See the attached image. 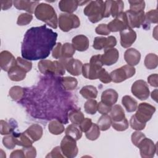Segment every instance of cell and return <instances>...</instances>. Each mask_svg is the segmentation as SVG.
Here are the masks:
<instances>
[{
    "label": "cell",
    "instance_id": "1",
    "mask_svg": "<svg viewBox=\"0 0 158 158\" xmlns=\"http://www.w3.org/2000/svg\"><path fill=\"white\" fill-rule=\"evenodd\" d=\"M57 38V33L46 25L29 28L22 43V57L30 61L46 59L55 46Z\"/></svg>",
    "mask_w": 158,
    "mask_h": 158
},
{
    "label": "cell",
    "instance_id": "2",
    "mask_svg": "<svg viewBox=\"0 0 158 158\" xmlns=\"http://www.w3.org/2000/svg\"><path fill=\"white\" fill-rule=\"evenodd\" d=\"M36 17L52 28H57L58 19L56 12L52 6L46 3H40L35 9Z\"/></svg>",
    "mask_w": 158,
    "mask_h": 158
},
{
    "label": "cell",
    "instance_id": "3",
    "mask_svg": "<svg viewBox=\"0 0 158 158\" xmlns=\"http://www.w3.org/2000/svg\"><path fill=\"white\" fill-rule=\"evenodd\" d=\"M104 1H91L85 7L83 13L91 22L97 23L104 18Z\"/></svg>",
    "mask_w": 158,
    "mask_h": 158
},
{
    "label": "cell",
    "instance_id": "4",
    "mask_svg": "<svg viewBox=\"0 0 158 158\" xmlns=\"http://www.w3.org/2000/svg\"><path fill=\"white\" fill-rule=\"evenodd\" d=\"M101 61V55L98 54L93 56L89 60V63H86L83 65L82 74L83 76L89 80L98 79V74L102 67Z\"/></svg>",
    "mask_w": 158,
    "mask_h": 158
},
{
    "label": "cell",
    "instance_id": "5",
    "mask_svg": "<svg viewBox=\"0 0 158 158\" xmlns=\"http://www.w3.org/2000/svg\"><path fill=\"white\" fill-rule=\"evenodd\" d=\"M38 67L40 72L43 74L63 75L65 72V69L64 65L59 60L52 61L43 59L38 62Z\"/></svg>",
    "mask_w": 158,
    "mask_h": 158
},
{
    "label": "cell",
    "instance_id": "6",
    "mask_svg": "<svg viewBox=\"0 0 158 158\" xmlns=\"http://www.w3.org/2000/svg\"><path fill=\"white\" fill-rule=\"evenodd\" d=\"M58 25L62 31L67 32L73 28L79 27L80 20L79 17L75 14L62 13L59 15Z\"/></svg>",
    "mask_w": 158,
    "mask_h": 158
},
{
    "label": "cell",
    "instance_id": "7",
    "mask_svg": "<svg viewBox=\"0 0 158 158\" xmlns=\"http://www.w3.org/2000/svg\"><path fill=\"white\" fill-rule=\"evenodd\" d=\"M135 73L136 70L134 67L129 65H125L112 71L110 75L113 82L118 83L131 78L135 74Z\"/></svg>",
    "mask_w": 158,
    "mask_h": 158
},
{
    "label": "cell",
    "instance_id": "8",
    "mask_svg": "<svg viewBox=\"0 0 158 158\" xmlns=\"http://www.w3.org/2000/svg\"><path fill=\"white\" fill-rule=\"evenodd\" d=\"M60 148L64 156L68 158L76 157L78 152L76 140L66 135L60 142Z\"/></svg>",
    "mask_w": 158,
    "mask_h": 158
},
{
    "label": "cell",
    "instance_id": "9",
    "mask_svg": "<svg viewBox=\"0 0 158 158\" xmlns=\"http://www.w3.org/2000/svg\"><path fill=\"white\" fill-rule=\"evenodd\" d=\"M135 117L142 123H146L151 120L156 112V107L147 102H141L137 107Z\"/></svg>",
    "mask_w": 158,
    "mask_h": 158
},
{
    "label": "cell",
    "instance_id": "10",
    "mask_svg": "<svg viewBox=\"0 0 158 158\" xmlns=\"http://www.w3.org/2000/svg\"><path fill=\"white\" fill-rule=\"evenodd\" d=\"M131 91L136 98L141 101L147 99L150 94L149 88L148 84L143 80L135 81L131 86Z\"/></svg>",
    "mask_w": 158,
    "mask_h": 158
},
{
    "label": "cell",
    "instance_id": "11",
    "mask_svg": "<svg viewBox=\"0 0 158 158\" xmlns=\"http://www.w3.org/2000/svg\"><path fill=\"white\" fill-rule=\"evenodd\" d=\"M139 149V152L143 158H152L157 152V144L149 138L145 137L137 146Z\"/></svg>",
    "mask_w": 158,
    "mask_h": 158
},
{
    "label": "cell",
    "instance_id": "12",
    "mask_svg": "<svg viewBox=\"0 0 158 158\" xmlns=\"http://www.w3.org/2000/svg\"><path fill=\"white\" fill-rule=\"evenodd\" d=\"M59 61L64 65L65 70L71 75L74 76H78L82 72L83 64L77 59L73 58H60Z\"/></svg>",
    "mask_w": 158,
    "mask_h": 158
},
{
    "label": "cell",
    "instance_id": "13",
    "mask_svg": "<svg viewBox=\"0 0 158 158\" xmlns=\"http://www.w3.org/2000/svg\"><path fill=\"white\" fill-rule=\"evenodd\" d=\"M128 27L129 28H139L143 25L145 19V14L144 10L135 12L130 10L125 12Z\"/></svg>",
    "mask_w": 158,
    "mask_h": 158
},
{
    "label": "cell",
    "instance_id": "14",
    "mask_svg": "<svg viewBox=\"0 0 158 158\" xmlns=\"http://www.w3.org/2000/svg\"><path fill=\"white\" fill-rule=\"evenodd\" d=\"M117 44V40L114 36H109L107 38L97 36L94 38L93 47L94 49L101 50L102 49L113 48Z\"/></svg>",
    "mask_w": 158,
    "mask_h": 158
},
{
    "label": "cell",
    "instance_id": "15",
    "mask_svg": "<svg viewBox=\"0 0 158 158\" xmlns=\"http://www.w3.org/2000/svg\"><path fill=\"white\" fill-rule=\"evenodd\" d=\"M120 44L124 48L130 47L136 40V33L131 28H127L120 32Z\"/></svg>",
    "mask_w": 158,
    "mask_h": 158
},
{
    "label": "cell",
    "instance_id": "16",
    "mask_svg": "<svg viewBox=\"0 0 158 158\" xmlns=\"http://www.w3.org/2000/svg\"><path fill=\"white\" fill-rule=\"evenodd\" d=\"M107 27L110 32H120L124 29L128 28V27L125 12H123L119 15L116 17L115 19L110 22L107 24Z\"/></svg>",
    "mask_w": 158,
    "mask_h": 158
},
{
    "label": "cell",
    "instance_id": "17",
    "mask_svg": "<svg viewBox=\"0 0 158 158\" xmlns=\"http://www.w3.org/2000/svg\"><path fill=\"white\" fill-rule=\"evenodd\" d=\"M16 64V59L11 52L2 51L0 53V67L5 72H8Z\"/></svg>",
    "mask_w": 158,
    "mask_h": 158
},
{
    "label": "cell",
    "instance_id": "18",
    "mask_svg": "<svg viewBox=\"0 0 158 158\" xmlns=\"http://www.w3.org/2000/svg\"><path fill=\"white\" fill-rule=\"evenodd\" d=\"M119 57V52L116 48L104 49V53L101 55V61L103 65H112L116 63Z\"/></svg>",
    "mask_w": 158,
    "mask_h": 158
},
{
    "label": "cell",
    "instance_id": "19",
    "mask_svg": "<svg viewBox=\"0 0 158 158\" xmlns=\"http://www.w3.org/2000/svg\"><path fill=\"white\" fill-rule=\"evenodd\" d=\"M8 77L12 81H19L23 80L26 77L27 70L19 64L17 61L16 64L10 68V69L7 72Z\"/></svg>",
    "mask_w": 158,
    "mask_h": 158
},
{
    "label": "cell",
    "instance_id": "20",
    "mask_svg": "<svg viewBox=\"0 0 158 158\" xmlns=\"http://www.w3.org/2000/svg\"><path fill=\"white\" fill-rule=\"evenodd\" d=\"M13 4L17 9L26 10L31 14L35 12V9L40 2L38 1H31L26 0H17L14 1Z\"/></svg>",
    "mask_w": 158,
    "mask_h": 158
},
{
    "label": "cell",
    "instance_id": "21",
    "mask_svg": "<svg viewBox=\"0 0 158 158\" xmlns=\"http://www.w3.org/2000/svg\"><path fill=\"white\" fill-rule=\"evenodd\" d=\"M124 59L128 65L134 67L139 64L141 59V54L139 51L135 48H129L124 53Z\"/></svg>",
    "mask_w": 158,
    "mask_h": 158
},
{
    "label": "cell",
    "instance_id": "22",
    "mask_svg": "<svg viewBox=\"0 0 158 158\" xmlns=\"http://www.w3.org/2000/svg\"><path fill=\"white\" fill-rule=\"evenodd\" d=\"M72 43L75 49L78 51H85L89 47V40L83 35L74 36L72 40Z\"/></svg>",
    "mask_w": 158,
    "mask_h": 158
},
{
    "label": "cell",
    "instance_id": "23",
    "mask_svg": "<svg viewBox=\"0 0 158 158\" xmlns=\"http://www.w3.org/2000/svg\"><path fill=\"white\" fill-rule=\"evenodd\" d=\"M118 94L114 89L109 88L104 90L101 94V101L112 106L117 101Z\"/></svg>",
    "mask_w": 158,
    "mask_h": 158
},
{
    "label": "cell",
    "instance_id": "24",
    "mask_svg": "<svg viewBox=\"0 0 158 158\" xmlns=\"http://www.w3.org/2000/svg\"><path fill=\"white\" fill-rule=\"evenodd\" d=\"M28 136L33 141H36L41 139L43 136V128L38 124H32L25 131Z\"/></svg>",
    "mask_w": 158,
    "mask_h": 158
},
{
    "label": "cell",
    "instance_id": "25",
    "mask_svg": "<svg viewBox=\"0 0 158 158\" xmlns=\"http://www.w3.org/2000/svg\"><path fill=\"white\" fill-rule=\"evenodd\" d=\"M79 6L77 0H61L59 2V8L64 13L72 14Z\"/></svg>",
    "mask_w": 158,
    "mask_h": 158
},
{
    "label": "cell",
    "instance_id": "26",
    "mask_svg": "<svg viewBox=\"0 0 158 158\" xmlns=\"http://www.w3.org/2000/svg\"><path fill=\"white\" fill-rule=\"evenodd\" d=\"M13 136L14 138L15 142L17 145L21 146L23 147H29L32 146L33 141L25 133H15L14 132Z\"/></svg>",
    "mask_w": 158,
    "mask_h": 158
},
{
    "label": "cell",
    "instance_id": "27",
    "mask_svg": "<svg viewBox=\"0 0 158 158\" xmlns=\"http://www.w3.org/2000/svg\"><path fill=\"white\" fill-rule=\"evenodd\" d=\"M110 116L112 122L120 121L125 118L124 110L119 104H115L112 106L110 111Z\"/></svg>",
    "mask_w": 158,
    "mask_h": 158
},
{
    "label": "cell",
    "instance_id": "28",
    "mask_svg": "<svg viewBox=\"0 0 158 158\" xmlns=\"http://www.w3.org/2000/svg\"><path fill=\"white\" fill-rule=\"evenodd\" d=\"M158 22L157 9H152L145 14L144 22L143 27L145 29H149L151 23H157Z\"/></svg>",
    "mask_w": 158,
    "mask_h": 158
},
{
    "label": "cell",
    "instance_id": "29",
    "mask_svg": "<svg viewBox=\"0 0 158 158\" xmlns=\"http://www.w3.org/2000/svg\"><path fill=\"white\" fill-rule=\"evenodd\" d=\"M122 102L128 112H133L137 109V101L130 96H124L122 99Z\"/></svg>",
    "mask_w": 158,
    "mask_h": 158
},
{
    "label": "cell",
    "instance_id": "30",
    "mask_svg": "<svg viewBox=\"0 0 158 158\" xmlns=\"http://www.w3.org/2000/svg\"><path fill=\"white\" fill-rule=\"evenodd\" d=\"M65 135H68L76 141L79 140L82 136V131L78 125L72 123L69 125L65 130Z\"/></svg>",
    "mask_w": 158,
    "mask_h": 158
},
{
    "label": "cell",
    "instance_id": "31",
    "mask_svg": "<svg viewBox=\"0 0 158 158\" xmlns=\"http://www.w3.org/2000/svg\"><path fill=\"white\" fill-rule=\"evenodd\" d=\"M124 3L122 1H110V14L113 17H116L123 12Z\"/></svg>",
    "mask_w": 158,
    "mask_h": 158
},
{
    "label": "cell",
    "instance_id": "32",
    "mask_svg": "<svg viewBox=\"0 0 158 158\" xmlns=\"http://www.w3.org/2000/svg\"><path fill=\"white\" fill-rule=\"evenodd\" d=\"M80 93L86 99H95L98 96L97 88L93 85H86L80 89Z\"/></svg>",
    "mask_w": 158,
    "mask_h": 158
},
{
    "label": "cell",
    "instance_id": "33",
    "mask_svg": "<svg viewBox=\"0 0 158 158\" xmlns=\"http://www.w3.org/2000/svg\"><path fill=\"white\" fill-rule=\"evenodd\" d=\"M48 130L49 132L55 135H60L64 131V126L57 120H51L48 125Z\"/></svg>",
    "mask_w": 158,
    "mask_h": 158
},
{
    "label": "cell",
    "instance_id": "34",
    "mask_svg": "<svg viewBox=\"0 0 158 158\" xmlns=\"http://www.w3.org/2000/svg\"><path fill=\"white\" fill-rule=\"evenodd\" d=\"M9 94L13 101H19L24 96L25 89L21 86H14L10 89L9 91Z\"/></svg>",
    "mask_w": 158,
    "mask_h": 158
},
{
    "label": "cell",
    "instance_id": "35",
    "mask_svg": "<svg viewBox=\"0 0 158 158\" xmlns=\"http://www.w3.org/2000/svg\"><path fill=\"white\" fill-rule=\"evenodd\" d=\"M84 118V114L80 109H74L69 112V118L72 123L78 125Z\"/></svg>",
    "mask_w": 158,
    "mask_h": 158
},
{
    "label": "cell",
    "instance_id": "36",
    "mask_svg": "<svg viewBox=\"0 0 158 158\" xmlns=\"http://www.w3.org/2000/svg\"><path fill=\"white\" fill-rule=\"evenodd\" d=\"M144 64L145 67L149 70L154 69L157 67L158 57L156 54L149 53L145 57Z\"/></svg>",
    "mask_w": 158,
    "mask_h": 158
},
{
    "label": "cell",
    "instance_id": "37",
    "mask_svg": "<svg viewBox=\"0 0 158 158\" xmlns=\"http://www.w3.org/2000/svg\"><path fill=\"white\" fill-rule=\"evenodd\" d=\"M112 120L110 115L107 114L102 115L98 120L97 125L99 127L100 130L106 131L110 127Z\"/></svg>",
    "mask_w": 158,
    "mask_h": 158
},
{
    "label": "cell",
    "instance_id": "38",
    "mask_svg": "<svg viewBox=\"0 0 158 158\" xmlns=\"http://www.w3.org/2000/svg\"><path fill=\"white\" fill-rule=\"evenodd\" d=\"M61 84L66 90H73L78 85L77 80L72 77H65L61 78Z\"/></svg>",
    "mask_w": 158,
    "mask_h": 158
},
{
    "label": "cell",
    "instance_id": "39",
    "mask_svg": "<svg viewBox=\"0 0 158 158\" xmlns=\"http://www.w3.org/2000/svg\"><path fill=\"white\" fill-rule=\"evenodd\" d=\"M75 52V49L72 44L65 43L62 46L61 50V58L68 59L72 58Z\"/></svg>",
    "mask_w": 158,
    "mask_h": 158
},
{
    "label": "cell",
    "instance_id": "40",
    "mask_svg": "<svg viewBox=\"0 0 158 158\" xmlns=\"http://www.w3.org/2000/svg\"><path fill=\"white\" fill-rule=\"evenodd\" d=\"M86 137L88 139L94 141L100 136V129L96 123H93L91 128L85 132Z\"/></svg>",
    "mask_w": 158,
    "mask_h": 158
},
{
    "label": "cell",
    "instance_id": "41",
    "mask_svg": "<svg viewBox=\"0 0 158 158\" xmlns=\"http://www.w3.org/2000/svg\"><path fill=\"white\" fill-rule=\"evenodd\" d=\"M98 102L94 99H88L84 104L85 112L88 114H95L98 110Z\"/></svg>",
    "mask_w": 158,
    "mask_h": 158
},
{
    "label": "cell",
    "instance_id": "42",
    "mask_svg": "<svg viewBox=\"0 0 158 158\" xmlns=\"http://www.w3.org/2000/svg\"><path fill=\"white\" fill-rule=\"evenodd\" d=\"M130 4V10L135 12H139L144 10L145 8V2L144 1H128Z\"/></svg>",
    "mask_w": 158,
    "mask_h": 158
},
{
    "label": "cell",
    "instance_id": "43",
    "mask_svg": "<svg viewBox=\"0 0 158 158\" xmlns=\"http://www.w3.org/2000/svg\"><path fill=\"white\" fill-rule=\"evenodd\" d=\"M113 128L118 131H123L126 130L129 126V123L128 120L125 118L122 120L117 122H112V125Z\"/></svg>",
    "mask_w": 158,
    "mask_h": 158
},
{
    "label": "cell",
    "instance_id": "44",
    "mask_svg": "<svg viewBox=\"0 0 158 158\" xmlns=\"http://www.w3.org/2000/svg\"><path fill=\"white\" fill-rule=\"evenodd\" d=\"M33 20V15L29 13H22L17 19V23L20 26H24L29 24Z\"/></svg>",
    "mask_w": 158,
    "mask_h": 158
},
{
    "label": "cell",
    "instance_id": "45",
    "mask_svg": "<svg viewBox=\"0 0 158 158\" xmlns=\"http://www.w3.org/2000/svg\"><path fill=\"white\" fill-rule=\"evenodd\" d=\"M0 133L2 135H7L12 133L14 131V127L7 122L1 120L0 121Z\"/></svg>",
    "mask_w": 158,
    "mask_h": 158
},
{
    "label": "cell",
    "instance_id": "46",
    "mask_svg": "<svg viewBox=\"0 0 158 158\" xmlns=\"http://www.w3.org/2000/svg\"><path fill=\"white\" fill-rule=\"evenodd\" d=\"M130 125L131 127L136 131H140L144 130L146 127V123L140 122L135 116V115H132L130 120Z\"/></svg>",
    "mask_w": 158,
    "mask_h": 158
},
{
    "label": "cell",
    "instance_id": "47",
    "mask_svg": "<svg viewBox=\"0 0 158 158\" xmlns=\"http://www.w3.org/2000/svg\"><path fill=\"white\" fill-rule=\"evenodd\" d=\"M2 143L3 145L8 149H12L17 145L15 142L13 134L5 136L2 139Z\"/></svg>",
    "mask_w": 158,
    "mask_h": 158
},
{
    "label": "cell",
    "instance_id": "48",
    "mask_svg": "<svg viewBox=\"0 0 158 158\" xmlns=\"http://www.w3.org/2000/svg\"><path fill=\"white\" fill-rule=\"evenodd\" d=\"M98 79H99V80L103 83H109L112 81L110 74L103 68L99 70L98 74Z\"/></svg>",
    "mask_w": 158,
    "mask_h": 158
},
{
    "label": "cell",
    "instance_id": "49",
    "mask_svg": "<svg viewBox=\"0 0 158 158\" xmlns=\"http://www.w3.org/2000/svg\"><path fill=\"white\" fill-rule=\"evenodd\" d=\"M145 137L146 136L144 133H143L139 131H136L133 132L131 135V142L135 146L137 147L139 144V143L141 141V140Z\"/></svg>",
    "mask_w": 158,
    "mask_h": 158
},
{
    "label": "cell",
    "instance_id": "50",
    "mask_svg": "<svg viewBox=\"0 0 158 158\" xmlns=\"http://www.w3.org/2000/svg\"><path fill=\"white\" fill-rule=\"evenodd\" d=\"M24 152L25 157L34 158L36 156V150L35 147L31 146L29 147H23L22 149Z\"/></svg>",
    "mask_w": 158,
    "mask_h": 158
},
{
    "label": "cell",
    "instance_id": "51",
    "mask_svg": "<svg viewBox=\"0 0 158 158\" xmlns=\"http://www.w3.org/2000/svg\"><path fill=\"white\" fill-rule=\"evenodd\" d=\"M95 31L97 34L101 35H109L110 33L109 29L108 28L107 25L106 23L99 24L95 28Z\"/></svg>",
    "mask_w": 158,
    "mask_h": 158
},
{
    "label": "cell",
    "instance_id": "52",
    "mask_svg": "<svg viewBox=\"0 0 158 158\" xmlns=\"http://www.w3.org/2000/svg\"><path fill=\"white\" fill-rule=\"evenodd\" d=\"M92 120L89 118H84V119L80 123L79 127L82 132H86L92 126Z\"/></svg>",
    "mask_w": 158,
    "mask_h": 158
},
{
    "label": "cell",
    "instance_id": "53",
    "mask_svg": "<svg viewBox=\"0 0 158 158\" xmlns=\"http://www.w3.org/2000/svg\"><path fill=\"white\" fill-rule=\"evenodd\" d=\"M111 108H112V106L108 104H106L102 101H100L98 104V111L99 112V113L101 114L102 115L107 114L109 112H110Z\"/></svg>",
    "mask_w": 158,
    "mask_h": 158
},
{
    "label": "cell",
    "instance_id": "54",
    "mask_svg": "<svg viewBox=\"0 0 158 158\" xmlns=\"http://www.w3.org/2000/svg\"><path fill=\"white\" fill-rule=\"evenodd\" d=\"M62 44L60 43H57L56 44L55 46L52 50V56L55 59L61 58V50Z\"/></svg>",
    "mask_w": 158,
    "mask_h": 158
},
{
    "label": "cell",
    "instance_id": "55",
    "mask_svg": "<svg viewBox=\"0 0 158 158\" xmlns=\"http://www.w3.org/2000/svg\"><path fill=\"white\" fill-rule=\"evenodd\" d=\"M64 155L62 153L60 148L56 146L52 149V150L46 156V157H64Z\"/></svg>",
    "mask_w": 158,
    "mask_h": 158
},
{
    "label": "cell",
    "instance_id": "56",
    "mask_svg": "<svg viewBox=\"0 0 158 158\" xmlns=\"http://www.w3.org/2000/svg\"><path fill=\"white\" fill-rule=\"evenodd\" d=\"M157 78L158 75L157 73H154L150 75L148 77V83L153 87L157 88L158 86V83H157Z\"/></svg>",
    "mask_w": 158,
    "mask_h": 158
},
{
    "label": "cell",
    "instance_id": "57",
    "mask_svg": "<svg viewBox=\"0 0 158 158\" xmlns=\"http://www.w3.org/2000/svg\"><path fill=\"white\" fill-rule=\"evenodd\" d=\"M10 158L14 157H25L24 152L23 149H17L14 151L11 152V154L10 155Z\"/></svg>",
    "mask_w": 158,
    "mask_h": 158
},
{
    "label": "cell",
    "instance_id": "58",
    "mask_svg": "<svg viewBox=\"0 0 158 158\" xmlns=\"http://www.w3.org/2000/svg\"><path fill=\"white\" fill-rule=\"evenodd\" d=\"M13 1H1V9L2 10H7L12 7Z\"/></svg>",
    "mask_w": 158,
    "mask_h": 158
},
{
    "label": "cell",
    "instance_id": "59",
    "mask_svg": "<svg viewBox=\"0 0 158 158\" xmlns=\"http://www.w3.org/2000/svg\"><path fill=\"white\" fill-rule=\"evenodd\" d=\"M151 96L152 99H154L156 102H157V89L152 91L151 94Z\"/></svg>",
    "mask_w": 158,
    "mask_h": 158
}]
</instances>
